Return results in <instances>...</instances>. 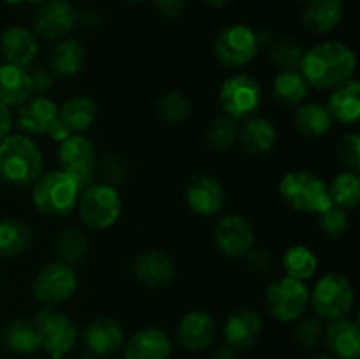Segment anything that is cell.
Wrapping results in <instances>:
<instances>
[{"instance_id":"obj_1","label":"cell","mask_w":360,"mask_h":359,"mask_svg":"<svg viewBox=\"0 0 360 359\" xmlns=\"http://www.w3.org/2000/svg\"><path fill=\"white\" fill-rule=\"evenodd\" d=\"M355 65V53L347 44L327 41L304 51L299 73L313 88L333 90L354 77Z\"/></svg>"},{"instance_id":"obj_2","label":"cell","mask_w":360,"mask_h":359,"mask_svg":"<svg viewBox=\"0 0 360 359\" xmlns=\"http://www.w3.org/2000/svg\"><path fill=\"white\" fill-rule=\"evenodd\" d=\"M42 151L30 137L9 134L0 141V178L16 187L34 185L42 175Z\"/></svg>"},{"instance_id":"obj_3","label":"cell","mask_w":360,"mask_h":359,"mask_svg":"<svg viewBox=\"0 0 360 359\" xmlns=\"http://www.w3.org/2000/svg\"><path fill=\"white\" fill-rule=\"evenodd\" d=\"M278 192L290 210L299 213H322L333 206L327 185L311 171H290L280 180Z\"/></svg>"},{"instance_id":"obj_4","label":"cell","mask_w":360,"mask_h":359,"mask_svg":"<svg viewBox=\"0 0 360 359\" xmlns=\"http://www.w3.org/2000/svg\"><path fill=\"white\" fill-rule=\"evenodd\" d=\"M79 187L63 171L41 175L32 189V201L41 213L48 217H65L77 206Z\"/></svg>"},{"instance_id":"obj_5","label":"cell","mask_w":360,"mask_h":359,"mask_svg":"<svg viewBox=\"0 0 360 359\" xmlns=\"http://www.w3.org/2000/svg\"><path fill=\"white\" fill-rule=\"evenodd\" d=\"M34 326L41 340V348L51 359H63L76 347V326L69 315L55 310V306L39 310L34 317Z\"/></svg>"},{"instance_id":"obj_6","label":"cell","mask_w":360,"mask_h":359,"mask_svg":"<svg viewBox=\"0 0 360 359\" xmlns=\"http://www.w3.org/2000/svg\"><path fill=\"white\" fill-rule=\"evenodd\" d=\"M122 206L118 189L105 183H91L81 194V199H77L81 220L95 231L112 227L122 215Z\"/></svg>"},{"instance_id":"obj_7","label":"cell","mask_w":360,"mask_h":359,"mask_svg":"<svg viewBox=\"0 0 360 359\" xmlns=\"http://www.w3.org/2000/svg\"><path fill=\"white\" fill-rule=\"evenodd\" d=\"M218 101L225 116L243 122L259 111L262 104V87L252 74H234L224 81Z\"/></svg>"},{"instance_id":"obj_8","label":"cell","mask_w":360,"mask_h":359,"mask_svg":"<svg viewBox=\"0 0 360 359\" xmlns=\"http://www.w3.org/2000/svg\"><path fill=\"white\" fill-rule=\"evenodd\" d=\"M266 308L280 322H294L304 315L309 303V291L304 282L281 277L266 289Z\"/></svg>"},{"instance_id":"obj_9","label":"cell","mask_w":360,"mask_h":359,"mask_svg":"<svg viewBox=\"0 0 360 359\" xmlns=\"http://www.w3.org/2000/svg\"><path fill=\"white\" fill-rule=\"evenodd\" d=\"M309 301L320 319H341L354 306V287L345 275L327 273L309 292Z\"/></svg>"},{"instance_id":"obj_10","label":"cell","mask_w":360,"mask_h":359,"mask_svg":"<svg viewBox=\"0 0 360 359\" xmlns=\"http://www.w3.org/2000/svg\"><path fill=\"white\" fill-rule=\"evenodd\" d=\"M77 289V275L70 264L55 260L35 275L32 294L41 305L58 306L69 301Z\"/></svg>"},{"instance_id":"obj_11","label":"cell","mask_w":360,"mask_h":359,"mask_svg":"<svg viewBox=\"0 0 360 359\" xmlns=\"http://www.w3.org/2000/svg\"><path fill=\"white\" fill-rule=\"evenodd\" d=\"M259 37L248 25H231L214 39L213 53L218 62L227 69H241L259 53Z\"/></svg>"},{"instance_id":"obj_12","label":"cell","mask_w":360,"mask_h":359,"mask_svg":"<svg viewBox=\"0 0 360 359\" xmlns=\"http://www.w3.org/2000/svg\"><path fill=\"white\" fill-rule=\"evenodd\" d=\"M60 171L69 175L84 190L94 183L97 172V153L95 146L83 134H72L60 143L58 148Z\"/></svg>"},{"instance_id":"obj_13","label":"cell","mask_w":360,"mask_h":359,"mask_svg":"<svg viewBox=\"0 0 360 359\" xmlns=\"http://www.w3.org/2000/svg\"><path fill=\"white\" fill-rule=\"evenodd\" d=\"M213 241L224 256L239 259L255 246V231L252 222L238 213L221 217L213 231Z\"/></svg>"},{"instance_id":"obj_14","label":"cell","mask_w":360,"mask_h":359,"mask_svg":"<svg viewBox=\"0 0 360 359\" xmlns=\"http://www.w3.org/2000/svg\"><path fill=\"white\" fill-rule=\"evenodd\" d=\"M76 9L69 0H48L34 14L32 32L44 41H62L76 25Z\"/></svg>"},{"instance_id":"obj_15","label":"cell","mask_w":360,"mask_h":359,"mask_svg":"<svg viewBox=\"0 0 360 359\" xmlns=\"http://www.w3.org/2000/svg\"><path fill=\"white\" fill-rule=\"evenodd\" d=\"M186 206L200 217H213L224 210L225 190L220 180L211 175H195L185 190Z\"/></svg>"},{"instance_id":"obj_16","label":"cell","mask_w":360,"mask_h":359,"mask_svg":"<svg viewBox=\"0 0 360 359\" xmlns=\"http://www.w3.org/2000/svg\"><path fill=\"white\" fill-rule=\"evenodd\" d=\"M83 340L86 348L95 358L112 355L125 344L122 324L112 317H97L83 331Z\"/></svg>"},{"instance_id":"obj_17","label":"cell","mask_w":360,"mask_h":359,"mask_svg":"<svg viewBox=\"0 0 360 359\" xmlns=\"http://www.w3.org/2000/svg\"><path fill=\"white\" fill-rule=\"evenodd\" d=\"M176 336H178L179 345L186 351H206L217 336V324L210 313L202 310H190L179 320Z\"/></svg>"},{"instance_id":"obj_18","label":"cell","mask_w":360,"mask_h":359,"mask_svg":"<svg viewBox=\"0 0 360 359\" xmlns=\"http://www.w3.org/2000/svg\"><path fill=\"white\" fill-rule=\"evenodd\" d=\"M262 317L250 308H239L227 317L224 324V340L236 351L250 348L262 334Z\"/></svg>"},{"instance_id":"obj_19","label":"cell","mask_w":360,"mask_h":359,"mask_svg":"<svg viewBox=\"0 0 360 359\" xmlns=\"http://www.w3.org/2000/svg\"><path fill=\"white\" fill-rule=\"evenodd\" d=\"M134 275L144 287H164L176 277V267L171 257L160 250H144L134 260Z\"/></svg>"},{"instance_id":"obj_20","label":"cell","mask_w":360,"mask_h":359,"mask_svg":"<svg viewBox=\"0 0 360 359\" xmlns=\"http://www.w3.org/2000/svg\"><path fill=\"white\" fill-rule=\"evenodd\" d=\"M171 352V338L158 327H144L123 344L125 359H169Z\"/></svg>"},{"instance_id":"obj_21","label":"cell","mask_w":360,"mask_h":359,"mask_svg":"<svg viewBox=\"0 0 360 359\" xmlns=\"http://www.w3.org/2000/svg\"><path fill=\"white\" fill-rule=\"evenodd\" d=\"M323 341L333 355L340 359L360 358V329L355 320L341 317L326 327Z\"/></svg>"},{"instance_id":"obj_22","label":"cell","mask_w":360,"mask_h":359,"mask_svg":"<svg viewBox=\"0 0 360 359\" xmlns=\"http://www.w3.org/2000/svg\"><path fill=\"white\" fill-rule=\"evenodd\" d=\"M238 139L243 150L250 155H266L274 148L278 130L271 120L264 116H250L238 127Z\"/></svg>"},{"instance_id":"obj_23","label":"cell","mask_w":360,"mask_h":359,"mask_svg":"<svg viewBox=\"0 0 360 359\" xmlns=\"http://www.w3.org/2000/svg\"><path fill=\"white\" fill-rule=\"evenodd\" d=\"M58 116V106L44 95L30 97L16 111L18 129L27 134H46Z\"/></svg>"},{"instance_id":"obj_24","label":"cell","mask_w":360,"mask_h":359,"mask_svg":"<svg viewBox=\"0 0 360 359\" xmlns=\"http://www.w3.org/2000/svg\"><path fill=\"white\" fill-rule=\"evenodd\" d=\"M0 51L7 63L28 67L37 56V37L28 28L9 27L0 37Z\"/></svg>"},{"instance_id":"obj_25","label":"cell","mask_w":360,"mask_h":359,"mask_svg":"<svg viewBox=\"0 0 360 359\" xmlns=\"http://www.w3.org/2000/svg\"><path fill=\"white\" fill-rule=\"evenodd\" d=\"M343 13L341 0H308L301 23L311 34H329L341 23Z\"/></svg>"},{"instance_id":"obj_26","label":"cell","mask_w":360,"mask_h":359,"mask_svg":"<svg viewBox=\"0 0 360 359\" xmlns=\"http://www.w3.org/2000/svg\"><path fill=\"white\" fill-rule=\"evenodd\" d=\"M327 111L330 113L333 120H338L347 125H354L360 118V84L357 80H348L345 83L333 88L329 101H327Z\"/></svg>"},{"instance_id":"obj_27","label":"cell","mask_w":360,"mask_h":359,"mask_svg":"<svg viewBox=\"0 0 360 359\" xmlns=\"http://www.w3.org/2000/svg\"><path fill=\"white\" fill-rule=\"evenodd\" d=\"M34 94L30 73L25 67L0 65V101L6 106H21Z\"/></svg>"},{"instance_id":"obj_28","label":"cell","mask_w":360,"mask_h":359,"mask_svg":"<svg viewBox=\"0 0 360 359\" xmlns=\"http://www.w3.org/2000/svg\"><path fill=\"white\" fill-rule=\"evenodd\" d=\"M84 60H86L84 46L74 39H62L56 42L51 56H49L51 70L63 77L76 76L77 73H81L84 67Z\"/></svg>"},{"instance_id":"obj_29","label":"cell","mask_w":360,"mask_h":359,"mask_svg":"<svg viewBox=\"0 0 360 359\" xmlns=\"http://www.w3.org/2000/svg\"><path fill=\"white\" fill-rule=\"evenodd\" d=\"M58 118L69 127L72 134H81L90 129L97 120V104L90 97L76 95L58 108Z\"/></svg>"},{"instance_id":"obj_30","label":"cell","mask_w":360,"mask_h":359,"mask_svg":"<svg viewBox=\"0 0 360 359\" xmlns=\"http://www.w3.org/2000/svg\"><path fill=\"white\" fill-rule=\"evenodd\" d=\"M2 341L11 352L23 355H32L41 351V340H39L37 329L34 320L14 319L7 324L2 331Z\"/></svg>"},{"instance_id":"obj_31","label":"cell","mask_w":360,"mask_h":359,"mask_svg":"<svg viewBox=\"0 0 360 359\" xmlns=\"http://www.w3.org/2000/svg\"><path fill=\"white\" fill-rule=\"evenodd\" d=\"M294 122L295 129L301 136L308 137V139H316L329 132L330 125H333V116L327 111L326 106L308 102V104L297 106Z\"/></svg>"},{"instance_id":"obj_32","label":"cell","mask_w":360,"mask_h":359,"mask_svg":"<svg viewBox=\"0 0 360 359\" xmlns=\"http://www.w3.org/2000/svg\"><path fill=\"white\" fill-rule=\"evenodd\" d=\"M34 232L18 218H0V257H14L27 252Z\"/></svg>"},{"instance_id":"obj_33","label":"cell","mask_w":360,"mask_h":359,"mask_svg":"<svg viewBox=\"0 0 360 359\" xmlns=\"http://www.w3.org/2000/svg\"><path fill=\"white\" fill-rule=\"evenodd\" d=\"M306 80L299 70H280L273 80V95L285 108L301 106L308 95Z\"/></svg>"},{"instance_id":"obj_34","label":"cell","mask_w":360,"mask_h":359,"mask_svg":"<svg viewBox=\"0 0 360 359\" xmlns=\"http://www.w3.org/2000/svg\"><path fill=\"white\" fill-rule=\"evenodd\" d=\"M281 266H283L287 277L306 282L315 277L316 270H319V259L308 246L294 245L283 253Z\"/></svg>"},{"instance_id":"obj_35","label":"cell","mask_w":360,"mask_h":359,"mask_svg":"<svg viewBox=\"0 0 360 359\" xmlns=\"http://www.w3.org/2000/svg\"><path fill=\"white\" fill-rule=\"evenodd\" d=\"M327 192H329L330 201L334 206H340L343 210H354L359 206L360 201V178L359 172L354 171H343L327 185Z\"/></svg>"},{"instance_id":"obj_36","label":"cell","mask_w":360,"mask_h":359,"mask_svg":"<svg viewBox=\"0 0 360 359\" xmlns=\"http://www.w3.org/2000/svg\"><path fill=\"white\" fill-rule=\"evenodd\" d=\"M236 141H238V122L225 115L214 118L204 134L206 148H210L211 151H217V153L227 151Z\"/></svg>"},{"instance_id":"obj_37","label":"cell","mask_w":360,"mask_h":359,"mask_svg":"<svg viewBox=\"0 0 360 359\" xmlns=\"http://www.w3.org/2000/svg\"><path fill=\"white\" fill-rule=\"evenodd\" d=\"M192 113V102L183 92L169 90L162 94L157 101L158 118L167 123H181Z\"/></svg>"},{"instance_id":"obj_38","label":"cell","mask_w":360,"mask_h":359,"mask_svg":"<svg viewBox=\"0 0 360 359\" xmlns=\"http://www.w3.org/2000/svg\"><path fill=\"white\" fill-rule=\"evenodd\" d=\"M56 253L62 263L70 264V266L83 260L88 253V239L84 232L76 227H69L60 232L56 239Z\"/></svg>"},{"instance_id":"obj_39","label":"cell","mask_w":360,"mask_h":359,"mask_svg":"<svg viewBox=\"0 0 360 359\" xmlns=\"http://www.w3.org/2000/svg\"><path fill=\"white\" fill-rule=\"evenodd\" d=\"M304 49L295 39L283 37L269 46V58L280 70H299Z\"/></svg>"},{"instance_id":"obj_40","label":"cell","mask_w":360,"mask_h":359,"mask_svg":"<svg viewBox=\"0 0 360 359\" xmlns=\"http://www.w3.org/2000/svg\"><path fill=\"white\" fill-rule=\"evenodd\" d=\"M316 224L329 238H341L348 231L350 218H348L347 210L333 204L326 211L316 215Z\"/></svg>"},{"instance_id":"obj_41","label":"cell","mask_w":360,"mask_h":359,"mask_svg":"<svg viewBox=\"0 0 360 359\" xmlns=\"http://www.w3.org/2000/svg\"><path fill=\"white\" fill-rule=\"evenodd\" d=\"M323 333H326V326L320 317H306V319L301 317L295 329V340L301 347L313 348L323 340Z\"/></svg>"},{"instance_id":"obj_42","label":"cell","mask_w":360,"mask_h":359,"mask_svg":"<svg viewBox=\"0 0 360 359\" xmlns=\"http://www.w3.org/2000/svg\"><path fill=\"white\" fill-rule=\"evenodd\" d=\"M338 158L348 171H360V137L359 134H345L338 143Z\"/></svg>"},{"instance_id":"obj_43","label":"cell","mask_w":360,"mask_h":359,"mask_svg":"<svg viewBox=\"0 0 360 359\" xmlns=\"http://www.w3.org/2000/svg\"><path fill=\"white\" fill-rule=\"evenodd\" d=\"M102 183L111 187H118L127 178V164L118 153H108L101 162Z\"/></svg>"},{"instance_id":"obj_44","label":"cell","mask_w":360,"mask_h":359,"mask_svg":"<svg viewBox=\"0 0 360 359\" xmlns=\"http://www.w3.org/2000/svg\"><path fill=\"white\" fill-rule=\"evenodd\" d=\"M245 260L246 266L252 271H255V273H267L271 270V263H273L267 248H255V246H252L245 253Z\"/></svg>"},{"instance_id":"obj_45","label":"cell","mask_w":360,"mask_h":359,"mask_svg":"<svg viewBox=\"0 0 360 359\" xmlns=\"http://www.w3.org/2000/svg\"><path fill=\"white\" fill-rule=\"evenodd\" d=\"M155 7L165 20H176L185 9V0H153Z\"/></svg>"},{"instance_id":"obj_46","label":"cell","mask_w":360,"mask_h":359,"mask_svg":"<svg viewBox=\"0 0 360 359\" xmlns=\"http://www.w3.org/2000/svg\"><path fill=\"white\" fill-rule=\"evenodd\" d=\"M30 80H32V88H34V92H41V94H44V92H48L49 88L53 87V77L49 76L44 69H37L34 70V73H30Z\"/></svg>"},{"instance_id":"obj_47","label":"cell","mask_w":360,"mask_h":359,"mask_svg":"<svg viewBox=\"0 0 360 359\" xmlns=\"http://www.w3.org/2000/svg\"><path fill=\"white\" fill-rule=\"evenodd\" d=\"M46 134H48V136L51 137L53 141H56V143H62V141H65L67 137L72 136V132H70V130H69V127H67L65 123H63L62 120L58 118V116H56L55 122H53L51 125H49L48 132H46Z\"/></svg>"},{"instance_id":"obj_48","label":"cell","mask_w":360,"mask_h":359,"mask_svg":"<svg viewBox=\"0 0 360 359\" xmlns=\"http://www.w3.org/2000/svg\"><path fill=\"white\" fill-rule=\"evenodd\" d=\"M11 127H13V113H11L9 106L0 101V141L9 136Z\"/></svg>"},{"instance_id":"obj_49","label":"cell","mask_w":360,"mask_h":359,"mask_svg":"<svg viewBox=\"0 0 360 359\" xmlns=\"http://www.w3.org/2000/svg\"><path fill=\"white\" fill-rule=\"evenodd\" d=\"M211 359H238V354H236V348L229 347L227 344L221 345V347L214 348L213 354H211Z\"/></svg>"},{"instance_id":"obj_50","label":"cell","mask_w":360,"mask_h":359,"mask_svg":"<svg viewBox=\"0 0 360 359\" xmlns=\"http://www.w3.org/2000/svg\"><path fill=\"white\" fill-rule=\"evenodd\" d=\"M210 7H224L225 4H229L231 0H204Z\"/></svg>"},{"instance_id":"obj_51","label":"cell","mask_w":360,"mask_h":359,"mask_svg":"<svg viewBox=\"0 0 360 359\" xmlns=\"http://www.w3.org/2000/svg\"><path fill=\"white\" fill-rule=\"evenodd\" d=\"M4 2H6L7 6H21V4L27 2V0H4Z\"/></svg>"},{"instance_id":"obj_52","label":"cell","mask_w":360,"mask_h":359,"mask_svg":"<svg viewBox=\"0 0 360 359\" xmlns=\"http://www.w3.org/2000/svg\"><path fill=\"white\" fill-rule=\"evenodd\" d=\"M76 359H97V358H95V355H91V354H81V355H77Z\"/></svg>"},{"instance_id":"obj_53","label":"cell","mask_w":360,"mask_h":359,"mask_svg":"<svg viewBox=\"0 0 360 359\" xmlns=\"http://www.w3.org/2000/svg\"><path fill=\"white\" fill-rule=\"evenodd\" d=\"M309 359H333V358H329V355H313V358Z\"/></svg>"},{"instance_id":"obj_54","label":"cell","mask_w":360,"mask_h":359,"mask_svg":"<svg viewBox=\"0 0 360 359\" xmlns=\"http://www.w3.org/2000/svg\"><path fill=\"white\" fill-rule=\"evenodd\" d=\"M123 2H129V4H141V2H146V0H123Z\"/></svg>"},{"instance_id":"obj_55","label":"cell","mask_w":360,"mask_h":359,"mask_svg":"<svg viewBox=\"0 0 360 359\" xmlns=\"http://www.w3.org/2000/svg\"><path fill=\"white\" fill-rule=\"evenodd\" d=\"M27 2H30V4H44V2H48V0H27Z\"/></svg>"},{"instance_id":"obj_56","label":"cell","mask_w":360,"mask_h":359,"mask_svg":"<svg viewBox=\"0 0 360 359\" xmlns=\"http://www.w3.org/2000/svg\"><path fill=\"white\" fill-rule=\"evenodd\" d=\"M299 2H308V0H299Z\"/></svg>"},{"instance_id":"obj_57","label":"cell","mask_w":360,"mask_h":359,"mask_svg":"<svg viewBox=\"0 0 360 359\" xmlns=\"http://www.w3.org/2000/svg\"><path fill=\"white\" fill-rule=\"evenodd\" d=\"M0 287H2V282H0Z\"/></svg>"}]
</instances>
